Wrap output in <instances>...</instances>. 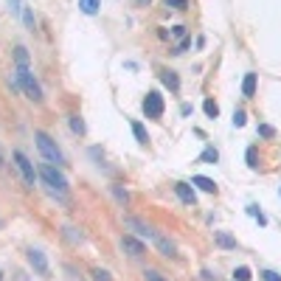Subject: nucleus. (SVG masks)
Segmentation results:
<instances>
[{"instance_id": "f257e3e1", "label": "nucleus", "mask_w": 281, "mask_h": 281, "mask_svg": "<svg viewBox=\"0 0 281 281\" xmlns=\"http://www.w3.org/2000/svg\"><path fill=\"white\" fill-rule=\"evenodd\" d=\"M40 177H43L45 186L51 188V194H59L62 200H68V177L59 172V166L43 163V166H40Z\"/></svg>"}, {"instance_id": "f03ea898", "label": "nucleus", "mask_w": 281, "mask_h": 281, "mask_svg": "<svg viewBox=\"0 0 281 281\" xmlns=\"http://www.w3.org/2000/svg\"><path fill=\"white\" fill-rule=\"evenodd\" d=\"M14 76H17V82H20V88H23V93H26L31 101H43V88H40V82L34 79V73L28 70V65H17Z\"/></svg>"}, {"instance_id": "7ed1b4c3", "label": "nucleus", "mask_w": 281, "mask_h": 281, "mask_svg": "<svg viewBox=\"0 0 281 281\" xmlns=\"http://www.w3.org/2000/svg\"><path fill=\"white\" fill-rule=\"evenodd\" d=\"M34 140H37V149L43 152V158L48 160V163H56V166H65V155H62V149L56 146L51 140V135H45V132L37 130L34 132Z\"/></svg>"}, {"instance_id": "20e7f679", "label": "nucleus", "mask_w": 281, "mask_h": 281, "mask_svg": "<svg viewBox=\"0 0 281 281\" xmlns=\"http://www.w3.org/2000/svg\"><path fill=\"white\" fill-rule=\"evenodd\" d=\"M143 113H146V118H160L163 115V96H160L158 90L146 93V98H143Z\"/></svg>"}, {"instance_id": "39448f33", "label": "nucleus", "mask_w": 281, "mask_h": 281, "mask_svg": "<svg viewBox=\"0 0 281 281\" xmlns=\"http://www.w3.org/2000/svg\"><path fill=\"white\" fill-rule=\"evenodd\" d=\"M11 158H14V163H17V169H20V175H23V180H26L28 186H34L37 183V172H34V163H31V160L26 158V155H23V152H14V155H11Z\"/></svg>"}, {"instance_id": "423d86ee", "label": "nucleus", "mask_w": 281, "mask_h": 281, "mask_svg": "<svg viewBox=\"0 0 281 281\" xmlns=\"http://www.w3.org/2000/svg\"><path fill=\"white\" fill-rule=\"evenodd\" d=\"M121 247L132 256V259H140V256L146 253V247L140 245V242H138L135 236H130V234H127V236H121Z\"/></svg>"}, {"instance_id": "0eeeda50", "label": "nucleus", "mask_w": 281, "mask_h": 281, "mask_svg": "<svg viewBox=\"0 0 281 281\" xmlns=\"http://www.w3.org/2000/svg\"><path fill=\"white\" fill-rule=\"evenodd\" d=\"M28 262H31V267H34L40 276H48V259H45V253L43 250H28Z\"/></svg>"}, {"instance_id": "6e6552de", "label": "nucleus", "mask_w": 281, "mask_h": 281, "mask_svg": "<svg viewBox=\"0 0 281 281\" xmlns=\"http://www.w3.org/2000/svg\"><path fill=\"white\" fill-rule=\"evenodd\" d=\"M175 194L186 202V205H194V202H197V194H194V188L188 183H175Z\"/></svg>"}, {"instance_id": "1a4fd4ad", "label": "nucleus", "mask_w": 281, "mask_h": 281, "mask_svg": "<svg viewBox=\"0 0 281 281\" xmlns=\"http://www.w3.org/2000/svg\"><path fill=\"white\" fill-rule=\"evenodd\" d=\"M127 225H130L138 236H146V239H155V231L149 228V225H143L140 220H135V217H127Z\"/></svg>"}, {"instance_id": "9d476101", "label": "nucleus", "mask_w": 281, "mask_h": 281, "mask_svg": "<svg viewBox=\"0 0 281 281\" xmlns=\"http://www.w3.org/2000/svg\"><path fill=\"white\" fill-rule=\"evenodd\" d=\"M214 242L220 247H225V250H236V239L231 234H225V231H214Z\"/></svg>"}, {"instance_id": "9b49d317", "label": "nucleus", "mask_w": 281, "mask_h": 281, "mask_svg": "<svg viewBox=\"0 0 281 281\" xmlns=\"http://www.w3.org/2000/svg\"><path fill=\"white\" fill-rule=\"evenodd\" d=\"M155 245H158V250L163 256H169V259H175L177 250H175V242H169V239H163L160 234H155Z\"/></svg>"}, {"instance_id": "f8f14e48", "label": "nucleus", "mask_w": 281, "mask_h": 281, "mask_svg": "<svg viewBox=\"0 0 281 281\" xmlns=\"http://www.w3.org/2000/svg\"><path fill=\"white\" fill-rule=\"evenodd\" d=\"M191 183H194V186H200V188H202L205 194H217V183H214L211 177H205V175H197V177L191 180Z\"/></svg>"}, {"instance_id": "ddd939ff", "label": "nucleus", "mask_w": 281, "mask_h": 281, "mask_svg": "<svg viewBox=\"0 0 281 281\" xmlns=\"http://www.w3.org/2000/svg\"><path fill=\"white\" fill-rule=\"evenodd\" d=\"M160 82H163L172 93H177V90H180V79H177L172 70H163V73H160Z\"/></svg>"}, {"instance_id": "4468645a", "label": "nucleus", "mask_w": 281, "mask_h": 281, "mask_svg": "<svg viewBox=\"0 0 281 281\" xmlns=\"http://www.w3.org/2000/svg\"><path fill=\"white\" fill-rule=\"evenodd\" d=\"M242 93L247 98L256 96V73H245V79H242Z\"/></svg>"}, {"instance_id": "2eb2a0df", "label": "nucleus", "mask_w": 281, "mask_h": 281, "mask_svg": "<svg viewBox=\"0 0 281 281\" xmlns=\"http://www.w3.org/2000/svg\"><path fill=\"white\" fill-rule=\"evenodd\" d=\"M132 132H135V138H138V143H143V146L149 143V135H146V127H143L140 121H132Z\"/></svg>"}, {"instance_id": "dca6fc26", "label": "nucleus", "mask_w": 281, "mask_h": 281, "mask_svg": "<svg viewBox=\"0 0 281 281\" xmlns=\"http://www.w3.org/2000/svg\"><path fill=\"white\" fill-rule=\"evenodd\" d=\"M98 6H101V0H79V9L85 11V14H96Z\"/></svg>"}, {"instance_id": "f3484780", "label": "nucleus", "mask_w": 281, "mask_h": 281, "mask_svg": "<svg viewBox=\"0 0 281 281\" xmlns=\"http://www.w3.org/2000/svg\"><path fill=\"white\" fill-rule=\"evenodd\" d=\"M202 110H205V115H208V118H217V115H220V107H217V101H214V98H205V101H202Z\"/></svg>"}, {"instance_id": "a211bd4d", "label": "nucleus", "mask_w": 281, "mask_h": 281, "mask_svg": "<svg viewBox=\"0 0 281 281\" xmlns=\"http://www.w3.org/2000/svg\"><path fill=\"white\" fill-rule=\"evenodd\" d=\"M70 130L76 132V135H85V121H82L79 115H70Z\"/></svg>"}, {"instance_id": "6ab92c4d", "label": "nucleus", "mask_w": 281, "mask_h": 281, "mask_svg": "<svg viewBox=\"0 0 281 281\" xmlns=\"http://www.w3.org/2000/svg\"><path fill=\"white\" fill-rule=\"evenodd\" d=\"M250 279H253V276H250L247 267H236V270H234V281H250Z\"/></svg>"}, {"instance_id": "aec40b11", "label": "nucleus", "mask_w": 281, "mask_h": 281, "mask_svg": "<svg viewBox=\"0 0 281 281\" xmlns=\"http://www.w3.org/2000/svg\"><path fill=\"white\" fill-rule=\"evenodd\" d=\"M217 158H220V152H217V149H211V146L200 155V160H205V163H217Z\"/></svg>"}, {"instance_id": "412c9836", "label": "nucleus", "mask_w": 281, "mask_h": 281, "mask_svg": "<svg viewBox=\"0 0 281 281\" xmlns=\"http://www.w3.org/2000/svg\"><path fill=\"white\" fill-rule=\"evenodd\" d=\"M14 56H17V65H28V51L23 48V45L17 48V53H14Z\"/></svg>"}, {"instance_id": "4be33fe9", "label": "nucleus", "mask_w": 281, "mask_h": 281, "mask_svg": "<svg viewBox=\"0 0 281 281\" xmlns=\"http://www.w3.org/2000/svg\"><path fill=\"white\" fill-rule=\"evenodd\" d=\"M259 135H262V138H273V135H276V130H273L270 124H262V127H259Z\"/></svg>"}, {"instance_id": "5701e85b", "label": "nucleus", "mask_w": 281, "mask_h": 281, "mask_svg": "<svg viewBox=\"0 0 281 281\" xmlns=\"http://www.w3.org/2000/svg\"><path fill=\"white\" fill-rule=\"evenodd\" d=\"M247 211H250V217H256V220H259V225H267V220H264V214H262L259 208H256V205H250Z\"/></svg>"}, {"instance_id": "b1692460", "label": "nucleus", "mask_w": 281, "mask_h": 281, "mask_svg": "<svg viewBox=\"0 0 281 281\" xmlns=\"http://www.w3.org/2000/svg\"><path fill=\"white\" fill-rule=\"evenodd\" d=\"M245 121H247V115L242 113V110H236V113H234V127H245Z\"/></svg>"}, {"instance_id": "393cba45", "label": "nucleus", "mask_w": 281, "mask_h": 281, "mask_svg": "<svg viewBox=\"0 0 281 281\" xmlns=\"http://www.w3.org/2000/svg\"><path fill=\"white\" fill-rule=\"evenodd\" d=\"M93 281H113L107 270H93Z\"/></svg>"}, {"instance_id": "a878e982", "label": "nucleus", "mask_w": 281, "mask_h": 281, "mask_svg": "<svg viewBox=\"0 0 281 281\" xmlns=\"http://www.w3.org/2000/svg\"><path fill=\"white\" fill-rule=\"evenodd\" d=\"M166 6H172V9H186L188 6V0H163Z\"/></svg>"}, {"instance_id": "bb28decb", "label": "nucleus", "mask_w": 281, "mask_h": 281, "mask_svg": "<svg viewBox=\"0 0 281 281\" xmlns=\"http://www.w3.org/2000/svg\"><path fill=\"white\" fill-rule=\"evenodd\" d=\"M143 276H146V281H166V279H163V276H160L158 270H146Z\"/></svg>"}, {"instance_id": "cd10ccee", "label": "nucleus", "mask_w": 281, "mask_h": 281, "mask_svg": "<svg viewBox=\"0 0 281 281\" xmlns=\"http://www.w3.org/2000/svg\"><path fill=\"white\" fill-rule=\"evenodd\" d=\"M262 279H264V281H281V276H279V273H273V270H264Z\"/></svg>"}, {"instance_id": "c85d7f7f", "label": "nucleus", "mask_w": 281, "mask_h": 281, "mask_svg": "<svg viewBox=\"0 0 281 281\" xmlns=\"http://www.w3.org/2000/svg\"><path fill=\"white\" fill-rule=\"evenodd\" d=\"M23 17H26V26L31 28V31H34V14H31V11L26 9V11H23Z\"/></svg>"}, {"instance_id": "c756f323", "label": "nucleus", "mask_w": 281, "mask_h": 281, "mask_svg": "<svg viewBox=\"0 0 281 281\" xmlns=\"http://www.w3.org/2000/svg\"><path fill=\"white\" fill-rule=\"evenodd\" d=\"M247 166H250V169L259 166V163H256V152H253V149H247Z\"/></svg>"}, {"instance_id": "7c9ffc66", "label": "nucleus", "mask_w": 281, "mask_h": 281, "mask_svg": "<svg viewBox=\"0 0 281 281\" xmlns=\"http://www.w3.org/2000/svg\"><path fill=\"white\" fill-rule=\"evenodd\" d=\"M188 45H191V40H183V43L177 45V51H175V53H183V51H186V48H188Z\"/></svg>"}, {"instance_id": "2f4dec72", "label": "nucleus", "mask_w": 281, "mask_h": 281, "mask_svg": "<svg viewBox=\"0 0 281 281\" xmlns=\"http://www.w3.org/2000/svg\"><path fill=\"white\" fill-rule=\"evenodd\" d=\"M0 166H3V152H0Z\"/></svg>"}]
</instances>
